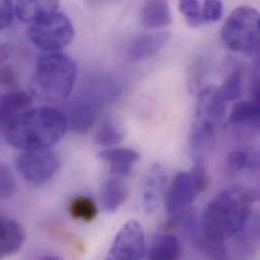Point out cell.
Wrapping results in <instances>:
<instances>
[{
	"label": "cell",
	"instance_id": "6da1fadb",
	"mask_svg": "<svg viewBox=\"0 0 260 260\" xmlns=\"http://www.w3.org/2000/svg\"><path fill=\"white\" fill-rule=\"evenodd\" d=\"M255 196L241 187L219 192L207 206L200 221L187 232L196 247L214 259L227 258V241L235 237L253 213Z\"/></svg>",
	"mask_w": 260,
	"mask_h": 260
},
{
	"label": "cell",
	"instance_id": "7a4b0ae2",
	"mask_svg": "<svg viewBox=\"0 0 260 260\" xmlns=\"http://www.w3.org/2000/svg\"><path fill=\"white\" fill-rule=\"evenodd\" d=\"M69 129L64 112L53 108L30 109L3 127L6 141L25 151L48 149Z\"/></svg>",
	"mask_w": 260,
	"mask_h": 260
},
{
	"label": "cell",
	"instance_id": "3957f363",
	"mask_svg": "<svg viewBox=\"0 0 260 260\" xmlns=\"http://www.w3.org/2000/svg\"><path fill=\"white\" fill-rule=\"evenodd\" d=\"M77 64L66 54L42 55L30 81L32 93L47 103H59L70 95L77 78Z\"/></svg>",
	"mask_w": 260,
	"mask_h": 260
},
{
	"label": "cell",
	"instance_id": "277c9868",
	"mask_svg": "<svg viewBox=\"0 0 260 260\" xmlns=\"http://www.w3.org/2000/svg\"><path fill=\"white\" fill-rule=\"evenodd\" d=\"M221 38L232 52L254 56L260 50V12L254 7H236L221 29Z\"/></svg>",
	"mask_w": 260,
	"mask_h": 260
},
{
	"label": "cell",
	"instance_id": "5b68a950",
	"mask_svg": "<svg viewBox=\"0 0 260 260\" xmlns=\"http://www.w3.org/2000/svg\"><path fill=\"white\" fill-rule=\"evenodd\" d=\"M227 104L219 87L208 86L201 90L191 128L193 149H202L215 137L226 116Z\"/></svg>",
	"mask_w": 260,
	"mask_h": 260
},
{
	"label": "cell",
	"instance_id": "8992f818",
	"mask_svg": "<svg viewBox=\"0 0 260 260\" xmlns=\"http://www.w3.org/2000/svg\"><path fill=\"white\" fill-rule=\"evenodd\" d=\"M26 32L29 41L47 53L64 49L75 36L71 19L59 11L28 24Z\"/></svg>",
	"mask_w": 260,
	"mask_h": 260
},
{
	"label": "cell",
	"instance_id": "52a82bcc",
	"mask_svg": "<svg viewBox=\"0 0 260 260\" xmlns=\"http://www.w3.org/2000/svg\"><path fill=\"white\" fill-rule=\"evenodd\" d=\"M15 166L23 179L31 184L41 185L57 173L60 159L55 152L48 149L30 150L16 159Z\"/></svg>",
	"mask_w": 260,
	"mask_h": 260
},
{
	"label": "cell",
	"instance_id": "ba28073f",
	"mask_svg": "<svg viewBox=\"0 0 260 260\" xmlns=\"http://www.w3.org/2000/svg\"><path fill=\"white\" fill-rule=\"evenodd\" d=\"M146 256L145 233L137 221L127 222L117 234L108 259L138 260Z\"/></svg>",
	"mask_w": 260,
	"mask_h": 260
},
{
	"label": "cell",
	"instance_id": "9c48e42d",
	"mask_svg": "<svg viewBox=\"0 0 260 260\" xmlns=\"http://www.w3.org/2000/svg\"><path fill=\"white\" fill-rule=\"evenodd\" d=\"M202 193L191 172H178L166 191V210L169 217H176L190 210V206Z\"/></svg>",
	"mask_w": 260,
	"mask_h": 260
},
{
	"label": "cell",
	"instance_id": "30bf717a",
	"mask_svg": "<svg viewBox=\"0 0 260 260\" xmlns=\"http://www.w3.org/2000/svg\"><path fill=\"white\" fill-rule=\"evenodd\" d=\"M168 175L160 163H154L146 172L141 188V205L148 215L155 213L165 196Z\"/></svg>",
	"mask_w": 260,
	"mask_h": 260
},
{
	"label": "cell",
	"instance_id": "8fae6325",
	"mask_svg": "<svg viewBox=\"0 0 260 260\" xmlns=\"http://www.w3.org/2000/svg\"><path fill=\"white\" fill-rule=\"evenodd\" d=\"M169 39L170 35L167 31L140 35L131 42L128 49V57L133 62L152 58L166 46Z\"/></svg>",
	"mask_w": 260,
	"mask_h": 260
},
{
	"label": "cell",
	"instance_id": "7c38bea8",
	"mask_svg": "<svg viewBox=\"0 0 260 260\" xmlns=\"http://www.w3.org/2000/svg\"><path fill=\"white\" fill-rule=\"evenodd\" d=\"M231 240L239 258H249L260 247V213H252L241 231Z\"/></svg>",
	"mask_w": 260,
	"mask_h": 260
},
{
	"label": "cell",
	"instance_id": "4fadbf2b",
	"mask_svg": "<svg viewBox=\"0 0 260 260\" xmlns=\"http://www.w3.org/2000/svg\"><path fill=\"white\" fill-rule=\"evenodd\" d=\"M25 233L21 225L13 219H0V257L17 253L23 246Z\"/></svg>",
	"mask_w": 260,
	"mask_h": 260
},
{
	"label": "cell",
	"instance_id": "5bb4252c",
	"mask_svg": "<svg viewBox=\"0 0 260 260\" xmlns=\"http://www.w3.org/2000/svg\"><path fill=\"white\" fill-rule=\"evenodd\" d=\"M31 104V96L24 91L11 89L4 93L0 101V121L2 127L30 110Z\"/></svg>",
	"mask_w": 260,
	"mask_h": 260
},
{
	"label": "cell",
	"instance_id": "9a60e30c",
	"mask_svg": "<svg viewBox=\"0 0 260 260\" xmlns=\"http://www.w3.org/2000/svg\"><path fill=\"white\" fill-rule=\"evenodd\" d=\"M60 0H17L15 14L24 23H32L58 11Z\"/></svg>",
	"mask_w": 260,
	"mask_h": 260
},
{
	"label": "cell",
	"instance_id": "2e32d148",
	"mask_svg": "<svg viewBox=\"0 0 260 260\" xmlns=\"http://www.w3.org/2000/svg\"><path fill=\"white\" fill-rule=\"evenodd\" d=\"M228 125L237 128H259V101L250 98L247 101H240L236 103L230 112Z\"/></svg>",
	"mask_w": 260,
	"mask_h": 260
},
{
	"label": "cell",
	"instance_id": "e0dca14e",
	"mask_svg": "<svg viewBox=\"0 0 260 260\" xmlns=\"http://www.w3.org/2000/svg\"><path fill=\"white\" fill-rule=\"evenodd\" d=\"M65 115L70 130L77 134H85L95 123L96 108L87 101H79L72 104Z\"/></svg>",
	"mask_w": 260,
	"mask_h": 260
},
{
	"label": "cell",
	"instance_id": "ac0fdd59",
	"mask_svg": "<svg viewBox=\"0 0 260 260\" xmlns=\"http://www.w3.org/2000/svg\"><path fill=\"white\" fill-rule=\"evenodd\" d=\"M100 157L110 163L113 174L128 176L133 165L140 160V153L131 148H115L101 152Z\"/></svg>",
	"mask_w": 260,
	"mask_h": 260
},
{
	"label": "cell",
	"instance_id": "d6986e66",
	"mask_svg": "<svg viewBox=\"0 0 260 260\" xmlns=\"http://www.w3.org/2000/svg\"><path fill=\"white\" fill-rule=\"evenodd\" d=\"M142 22L150 29L162 28L172 21L168 0H146L142 7Z\"/></svg>",
	"mask_w": 260,
	"mask_h": 260
},
{
	"label": "cell",
	"instance_id": "ffe728a7",
	"mask_svg": "<svg viewBox=\"0 0 260 260\" xmlns=\"http://www.w3.org/2000/svg\"><path fill=\"white\" fill-rule=\"evenodd\" d=\"M129 187L120 178H111L101 188V203L108 212H116L128 199Z\"/></svg>",
	"mask_w": 260,
	"mask_h": 260
},
{
	"label": "cell",
	"instance_id": "44dd1931",
	"mask_svg": "<svg viewBox=\"0 0 260 260\" xmlns=\"http://www.w3.org/2000/svg\"><path fill=\"white\" fill-rule=\"evenodd\" d=\"M180 242L175 235L160 234L151 244L148 257L153 260H175L180 257Z\"/></svg>",
	"mask_w": 260,
	"mask_h": 260
},
{
	"label": "cell",
	"instance_id": "7402d4cb",
	"mask_svg": "<svg viewBox=\"0 0 260 260\" xmlns=\"http://www.w3.org/2000/svg\"><path fill=\"white\" fill-rule=\"evenodd\" d=\"M245 88V70L237 66L225 78L223 84L219 87L220 92L227 103L238 101L244 94Z\"/></svg>",
	"mask_w": 260,
	"mask_h": 260
},
{
	"label": "cell",
	"instance_id": "603a6c76",
	"mask_svg": "<svg viewBox=\"0 0 260 260\" xmlns=\"http://www.w3.org/2000/svg\"><path fill=\"white\" fill-rule=\"evenodd\" d=\"M68 212L72 219L90 223L96 218L99 209L96 204L90 198L77 196L70 200L68 204Z\"/></svg>",
	"mask_w": 260,
	"mask_h": 260
},
{
	"label": "cell",
	"instance_id": "cb8c5ba5",
	"mask_svg": "<svg viewBox=\"0 0 260 260\" xmlns=\"http://www.w3.org/2000/svg\"><path fill=\"white\" fill-rule=\"evenodd\" d=\"M227 167L233 173L257 169L260 167V157L247 150H234L227 157Z\"/></svg>",
	"mask_w": 260,
	"mask_h": 260
},
{
	"label": "cell",
	"instance_id": "d4e9b609",
	"mask_svg": "<svg viewBox=\"0 0 260 260\" xmlns=\"http://www.w3.org/2000/svg\"><path fill=\"white\" fill-rule=\"evenodd\" d=\"M178 6L188 25L198 27L206 23L203 18L202 6L199 0H179Z\"/></svg>",
	"mask_w": 260,
	"mask_h": 260
},
{
	"label": "cell",
	"instance_id": "484cf974",
	"mask_svg": "<svg viewBox=\"0 0 260 260\" xmlns=\"http://www.w3.org/2000/svg\"><path fill=\"white\" fill-rule=\"evenodd\" d=\"M125 138L124 132L112 122L106 123L98 133L96 142L98 144L110 147L121 143Z\"/></svg>",
	"mask_w": 260,
	"mask_h": 260
},
{
	"label": "cell",
	"instance_id": "4316f807",
	"mask_svg": "<svg viewBox=\"0 0 260 260\" xmlns=\"http://www.w3.org/2000/svg\"><path fill=\"white\" fill-rule=\"evenodd\" d=\"M15 179L10 168L2 163L0 165V197L2 200L10 199L15 191Z\"/></svg>",
	"mask_w": 260,
	"mask_h": 260
},
{
	"label": "cell",
	"instance_id": "83f0119b",
	"mask_svg": "<svg viewBox=\"0 0 260 260\" xmlns=\"http://www.w3.org/2000/svg\"><path fill=\"white\" fill-rule=\"evenodd\" d=\"M224 6L221 0H205L202 6V14L205 22H216L221 19Z\"/></svg>",
	"mask_w": 260,
	"mask_h": 260
},
{
	"label": "cell",
	"instance_id": "f1b7e54d",
	"mask_svg": "<svg viewBox=\"0 0 260 260\" xmlns=\"http://www.w3.org/2000/svg\"><path fill=\"white\" fill-rule=\"evenodd\" d=\"M51 234L57 238V240L61 241L64 244H68L70 246H72L75 250L77 251H83L84 247H83V243L72 233H70L67 229H60L59 226H55L52 231Z\"/></svg>",
	"mask_w": 260,
	"mask_h": 260
},
{
	"label": "cell",
	"instance_id": "f546056e",
	"mask_svg": "<svg viewBox=\"0 0 260 260\" xmlns=\"http://www.w3.org/2000/svg\"><path fill=\"white\" fill-rule=\"evenodd\" d=\"M1 4V17L0 23L1 28L5 29L9 27L13 21L14 13H15V5L13 0H0Z\"/></svg>",
	"mask_w": 260,
	"mask_h": 260
},
{
	"label": "cell",
	"instance_id": "4dcf8cb0",
	"mask_svg": "<svg viewBox=\"0 0 260 260\" xmlns=\"http://www.w3.org/2000/svg\"><path fill=\"white\" fill-rule=\"evenodd\" d=\"M1 84L7 88H14L16 84L15 72L10 65H5L1 68Z\"/></svg>",
	"mask_w": 260,
	"mask_h": 260
}]
</instances>
